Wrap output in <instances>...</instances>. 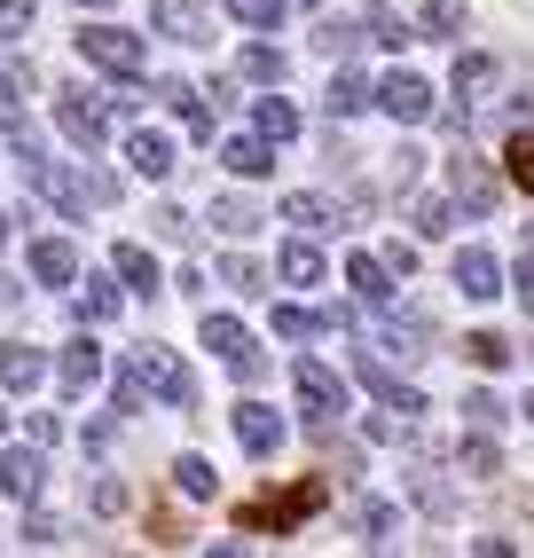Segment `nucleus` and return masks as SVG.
Listing matches in <instances>:
<instances>
[{
	"instance_id": "obj_1",
	"label": "nucleus",
	"mask_w": 534,
	"mask_h": 558,
	"mask_svg": "<svg viewBox=\"0 0 534 558\" xmlns=\"http://www.w3.org/2000/svg\"><path fill=\"white\" fill-rule=\"evenodd\" d=\"M24 190H40L63 220H87V205H110V197H119V181H110V173H71V166H56V158H40V150H24Z\"/></svg>"
},
{
	"instance_id": "obj_2",
	"label": "nucleus",
	"mask_w": 534,
	"mask_h": 558,
	"mask_svg": "<svg viewBox=\"0 0 534 558\" xmlns=\"http://www.w3.org/2000/svg\"><path fill=\"white\" fill-rule=\"evenodd\" d=\"M323 496H330L323 480H299V488H283V496H252V504L236 511V527H244V535H291L307 511H323Z\"/></svg>"
},
{
	"instance_id": "obj_3",
	"label": "nucleus",
	"mask_w": 534,
	"mask_h": 558,
	"mask_svg": "<svg viewBox=\"0 0 534 558\" xmlns=\"http://www.w3.org/2000/svg\"><path fill=\"white\" fill-rule=\"evenodd\" d=\"M80 56H87L95 71H110V80H134V71L149 63L142 32H126V24H87V32H80Z\"/></svg>"
},
{
	"instance_id": "obj_4",
	"label": "nucleus",
	"mask_w": 534,
	"mask_h": 558,
	"mask_svg": "<svg viewBox=\"0 0 534 558\" xmlns=\"http://www.w3.org/2000/svg\"><path fill=\"white\" fill-rule=\"evenodd\" d=\"M134 369H142V386L158 393L166 409H197V378L181 369V354H173V347H142V354H134Z\"/></svg>"
},
{
	"instance_id": "obj_5",
	"label": "nucleus",
	"mask_w": 534,
	"mask_h": 558,
	"mask_svg": "<svg viewBox=\"0 0 534 558\" xmlns=\"http://www.w3.org/2000/svg\"><path fill=\"white\" fill-rule=\"evenodd\" d=\"M205 347H213V354H220L228 369H236L244 386H252L259 369H267V362H259V347H252V330H244L236 315H205Z\"/></svg>"
},
{
	"instance_id": "obj_6",
	"label": "nucleus",
	"mask_w": 534,
	"mask_h": 558,
	"mask_svg": "<svg viewBox=\"0 0 534 558\" xmlns=\"http://www.w3.org/2000/svg\"><path fill=\"white\" fill-rule=\"evenodd\" d=\"M377 110L401 119V126H425L433 119V87L416 80V71H386V80H377Z\"/></svg>"
},
{
	"instance_id": "obj_7",
	"label": "nucleus",
	"mask_w": 534,
	"mask_h": 558,
	"mask_svg": "<svg viewBox=\"0 0 534 558\" xmlns=\"http://www.w3.org/2000/svg\"><path fill=\"white\" fill-rule=\"evenodd\" d=\"M448 190H456V205H464V213H495V205H503V181H495L480 158H448Z\"/></svg>"
},
{
	"instance_id": "obj_8",
	"label": "nucleus",
	"mask_w": 534,
	"mask_h": 558,
	"mask_svg": "<svg viewBox=\"0 0 534 558\" xmlns=\"http://www.w3.org/2000/svg\"><path fill=\"white\" fill-rule=\"evenodd\" d=\"M291 386H299V401H307V417H315V425H330L338 409H347V386H338V369H323V362H299V369H291Z\"/></svg>"
},
{
	"instance_id": "obj_9",
	"label": "nucleus",
	"mask_w": 534,
	"mask_h": 558,
	"mask_svg": "<svg viewBox=\"0 0 534 558\" xmlns=\"http://www.w3.org/2000/svg\"><path fill=\"white\" fill-rule=\"evenodd\" d=\"M354 378L369 386V401H386V409H401V417H416V409H425V393H416V386H401V378H393V369L377 362L369 347L354 354Z\"/></svg>"
},
{
	"instance_id": "obj_10",
	"label": "nucleus",
	"mask_w": 534,
	"mask_h": 558,
	"mask_svg": "<svg viewBox=\"0 0 534 558\" xmlns=\"http://www.w3.org/2000/svg\"><path fill=\"white\" fill-rule=\"evenodd\" d=\"M56 126L80 142V150H102V134H110V102H87V95H63L56 102Z\"/></svg>"
},
{
	"instance_id": "obj_11",
	"label": "nucleus",
	"mask_w": 534,
	"mask_h": 558,
	"mask_svg": "<svg viewBox=\"0 0 534 558\" xmlns=\"http://www.w3.org/2000/svg\"><path fill=\"white\" fill-rule=\"evenodd\" d=\"M448 276H456V291H464V300H495V291H503V268H495V252H487V244H464Z\"/></svg>"
},
{
	"instance_id": "obj_12",
	"label": "nucleus",
	"mask_w": 534,
	"mask_h": 558,
	"mask_svg": "<svg viewBox=\"0 0 534 558\" xmlns=\"http://www.w3.org/2000/svg\"><path fill=\"white\" fill-rule=\"evenodd\" d=\"M276 150H283V142H267V134L252 126V134H236V142H220V166L244 173V181H259V173H276Z\"/></svg>"
},
{
	"instance_id": "obj_13",
	"label": "nucleus",
	"mask_w": 534,
	"mask_h": 558,
	"mask_svg": "<svg viewBox=\"0 0 534 558\" xmlns=\"http://www.w3.org/2000/svg\"><path fill=\"white\" fill-rule=\"evenodd\" d=\"M236 440H244L252 457H276L283 449V417L267 401H236Z\"/></svg>"
},
{
	"instance_id": "obj_14",
	"label": "nucleus",
	"mask_w": 534,
	"mask_h": 558,
	"mask_svg": "<svg viewBox=\"0 0 534 558\" xmlns=\"http://www.w3.org/2000/svg\"><path fill=\"white\" fill-rule=\"evenodd\" d=\"M347 283H354V300L386 307V300H393V259H386V252H354V259H347Z\"/></svg>"
},
{
	"instance_id": "obj_15",
	"label": "nucleus",
	"mask_w": 534,
	"mask_h": 558,
	"mask_svg": "<svg viewBox=\"0 0 534 558\" xmlns=\"http://www.w3.org/2000/svg\"><path fill=\"white\" fill-rule=\"evenodd\" d=\"M158 32H173V40H213V0H158Z\"/></svg>"
},
{
	"instance_id": "obj_16",
	"label": "nucleus",
	"mask_w": 534,
	"mask_h": 558,
	"mask_svg": "<svg viewBox=\"0 0 534 558\" xmlns=\"http://www.w3.org/2000/svg\"><path fill=\"white\" fill-rule=\"evenodd\" d=\"M40 488H48V464H40V449H9V457H0V496L32 504Z\"/></svg>"
},
{
	"instance_id": "obj_17",
	"label": "nucleus",
	"mask_w": 534,
	"mask_h": 558,
	"mask_svg": "<svg viewBox=\"0 0 534 558\" xmlns=\"http://www.w3.org/2000/svg\"><path fill=\"white\" fill-rule=\"evenodd\" d=\"M126 166H134L142 181H166V173H173V134H158V126L126 134Z\"/></svg>"
},
{
	"instance_id": "obj_18",
	"label": "nucleus",
	"mask_w": 534,
	"mask_h": 558,
	"mask_svg": "<svg viewBox=\"0 0 534 558\" xmlns=\"http://www.w3.org/2000/svg\"><path fill=\"white\" fill-rule=\"evenodd\" d=\"M158 95H166V110H173V119L197 134V142H213V102L189 87V80H158Z\"/></svg>"
},
{
	"instance_id": "obj_19",
	"label": "nucleus",
	"mask_w": 534,
	"mask_h": 558,
	"mask_svg": "<svg viewBox=\"0 0 534 558\" xmlns=\"http://www.w3.org/2000/svg\"><path fill=\"white\" fill-rule=\"evenodd\" d=\"M40 378H48V354H40V347H24V339H9V347H0V386L32 393Z\"/></svg>"
},
{
	"instance_id": "obj_20",
	"label": "nucleus",
	"mask_w": 534,
	"mask_h": 558,
	"mask_svg": "<svg viewBox=\"0 0 534 558\" xmlns=\"http://www.w3.org/2000/svg\"><path fill=\"white\" fill-rule=\"evenodd\" d=\"M56 378H63L71 401L95 393V386H102V347H87V339H80V347H63V369H56Z\"/></svg>"
},
{
	"instance_id": "obj_21",
	"label": "nucleus",
	"mask_w": 534,
	"mask_h": 558,
	"mask_svg": "<svg viewBox=\"0 0 534 558\" xmlns=\"http://www.w3.org/2000/svg\"><path fill=\"white\" fill-rule=\"evenodd\" d=\"M283 220H299V229H307V236H323V229H347V213H338L330 197H315V190L283 197Z\"/></svg>"
},
{
	"instance_id": "obj_22",
	"label": "nucleus",
	"mask_w": 534,
	"mask_h": 558,
	"mask_svg": "<svg viewBox=\"0 0 534 558\" xmlns=\"http://www.w3.org/2000/svg\"><path fill=\"white\" fill-rule=\"evenodd\" d=\"M32 276H40V283H71V276H80V252H71L63 236H40V244H32Z\"/></svg>"
},
{
	"instance_id": "obj_23",
	"label": "nucleus",
	"mask_w": 534,
	"mask_h": 558,
	"mask_svg": "<svg viewBox=\"0 0 534 558\" xmlns=\"http://www.w3.org/2000/svg\"><path fill=\"white\" fill-rule=\"evenodd\" d=\"M377 339H386V354L409 362V354H433V347H425V339H433V323H425V315H386V330H377Z\"/></svg>"
},
{
	"instance_id": "obj_24",
	"label": "nucleus",
	"mask_w": 534,
	"mask_h": 558,
	"mask_svg": "<svg viewBox=\"0 0 534 558\" xmlns=\"http://www.w3.org/2000/svg\"><path fill=\"white\" fill-rule=\"evenodd\" d=\"M252 126H259L267 142H291V134H299V110H291L283 95H259V110H252Z\"/></svg>"
},
{
	"instance_id": "obj_25",
	"label": "nucleus",
	"mask_w": 534,
	"mask_h": 558,
	"mask_svg": "<svg viewBox=\"0 0 534 558\" xmlns=\"http://www.w3.org/2000/svg\"><path fill=\"white\" fill-rule=\"evenodd\" d=\"M119 283H126V291H142V300H149V291H158V259H149L142 244H119Z\"/></svg>"
},
{
	"instance_id": "obj_26",
	"label": "nucleus",
	"mask_w": 534,
	"mask_h": 558,
	"mask_svg": "<svg viewBox=\"0 0 534 558\" xmlns=\"http://www.w3.org/2000/svg\"><path fill=\"white\" fill-rule=\"evenodd\" d=\"M71 315H80V323H110V315H119V291H110L102 276H87L80 300H71Z\"/></svg>"
},
{
	"instance_id": "obj_27",
	"label": "nucleus",
	"mask_w": 534,
	"mask_h": 558,
	"mask_svg": "<svg viewBox=\"0 0 534 558\" xmlns=\"http://www.w3.org/2000/svg\"><path fill=\"white\" fill-rule=\"evenodd\" d=\"M276 268H283V283H323V252H315L307 236H299V244H283Z\"/></svg>"
},
{
	"instance_id": "obj_28",
	"label": "nucleus",
	"mask_w": 534,
	"mask_h": 558,
	"mask_svg": "<svg viewBox=\"0 0 534 558\" xmlns=\"http://www.w3.org/2000/svg\"><path fill=\"white\" fill-rule=\"evenodd\" d=\"M173 488H181V496H189V504H205V496H213V488H220V472H213V464H205V457H181V464H173Z\"/></svg>"
},
{
	"instance_id": "obj_29",
	"label": "nucleus",
	"mask_w": 534,
	"mask_h": 558,
	"mask_svg": "<svg viewBox=\"0 0 534 558\" xmlns=\"http://www.w3.org/2000/svg\"><path fill=\"white\" fill-rule=\"evenodd\" d=\"M323 102H330V119H354V110H362V102H377V87H362V80H354V71H338V80H330V95H323Z\"/></svg>"
},
{
	"instance_id": "obj_30",
	"label": "nucleus",
	"mask_w": 534,
	"mask_h": 558,
	"mask_svg": "<svg viewBox=\"0 0 534 558\" xmlns=\"http://www.w3.org/2000/svg\"><path fill=\"white\" fill-rule=\"evenodd\" d=\"M487 87H495V56H456V95L480 102Z\"/></svg>"
},
{
	"instance_id": "obj_31",
	"label": "nucleus",
	"mask_w": 534,
	"mask_h": 558,
	"mask_svg": "<svg viewBox=\"0 0 534 558\" xmlns=\"http://www.w3.org/2000/svg\"><path fill=\"white\" fill-rule=\"evenodd\" d=\"M456 464H464L472 480H495V472H503V449H495V440H487V433H472V440H464V449H456Z\"/></svg>"
},
{
	"instance_id": "obj_32",
	"label": "nucleus",
	"mask_w": 534,
	"mask_h": 558,
	"mask_svg": "<svg viewBox=\"0 0 534 558\" xmlns=\"http://www.w3.org/2000/svg\"><path fill=\"white\" fill-rule=\"evenodd\" d=\"M464 0H425V40H456V32H464Z\"/></svg>"
},
{
	"instance_id": "obj_33",
	"label": "nucleus",
	"mask_w": 534,
	"mask_h": 558,
	"mask_svg": "<svg viewBox=\"0 0 534 558\" xmlns=\"http://www.w3.org/2000/svg\"><path fill=\"white\" fill-rule=\"evenodd\" d=\"M409 220H416V236H448V229H456V205H448V197H416Z\"/></svg>"
},
{
	"instance_id": "obj_34",
	"label": "nucleus",
	"mask_w": 534,
	"mask_h": 558,
	"mask_svg": "<svg viewBox=\"0 0 534 558\" xmlns=\"http://www.w3.org/2000/svg\"><path fill=\"white\" fill-rule=\"evenodd\" d=\"M503 173L519 181V190H534V134H526V126L503 142Z\"/></svg>"
},
{
	"instance_id": "obj_35",
	"label": "nucleus",
	"mask_w": 534,
	"mask_h": 558,
	"mask_svg": "<svg viewBox=\"0 0 534 558\" xmlns=\"http://www.w3.org/2000/svg\"><path fill=\"white\" fill-rule=\"evenodd\" d=\"M213 229H220V236H252V229H259V213H252L244 197H220V205H213Z\"/></svg>"
},
{
	"instance_id": "obj_36",
	"label": "nucleus",
	"mask_w": 534,
	"mask_h": 558,
	"mask_svg": "<svg viewBox=\"0 0 534 558\" xmlns=\"http://www.w3.org/2000/svg\"><path fill=\"white\" fill-rule=\"evenodd\" d=\"M315 330H330V315H315V307H276V339H315Z\"/></svg>"
},
{
	"instance_id": "obj_37",
	"label": "nucleus",
	"mask_w": 534,
	"mask_h": 558,
	"mask_svg": "<svg viewBox=\"0 0 534 558\" xmlns=\"http://www.w3.org/2000/svg\"><path fill=\"white\" fill-rule=\"evenodd\" d=\"M464 354H472L480 369H503V362H511V339H503V330H472Z\"/></svg>"
},
{
	"instance_id": "obj_38",
	"label": "nucleus",
	"mask_w": 534,
	"mask_h": 558,
	"mask_svg": "<svg viewBox=\"0 0 534 558\" xmlns=\"http://www.w3.org/2000/svg\"><path fill=\"white\" fill-rule=\"evenodd\" d=\"M228 16L252 24V32H276L283 24V0H228Z\"/></svg>"
},
{
	"instance_id": "obj_39",
	"label": "nucleus",
	"mask_w": 534,
	"mask_h": 558,
	"mask_svg": "<svg viewBox=\"0 0 534 558\" xmlns=\"http://www.w3.org/2000/svg\"><path fill=\"white\" fill-rule=\"evenodd\" d=\"M244 80L276 87V80H283V48H244Z\"/></svg>"
},
{
	"instance_id": "obj_40",
	"label": "nucleus",
	"mask_w": 534,
	"mask_h": 558,
	"mask_svg": "<svg viewBox=\"0 0 534 558\" xmlns=\"http://www.w3.org/2000/svg\"><path fill=\"white\" fill-rule=\"evenodd\" d=\"M464 417H472L480 433H495V425H503V417H511V409H503V401H495V393L480 386V393H464Z\"/></svg>"
},
{
	"instance_id": "obj_41",
	"label": "nucleus",
	"mask_w": 534,
	"mask_h": 558,
	"mask_svg": "<svg viewBox=\"0 0 534 558\" xmlns=\"http://www.w3.org/2000/svg\"><path fill=\"white\" fill-rule=\"evenodd\" d=\"M0 126H9V134H32V126H24V102H16V71H0Z\"/></svg>"
},
{
	"instance_id": "obj_42",
	"label": "nucleus",
	"mask_w": 534,
	"mask_h": 558,
	"mask_svg": "<svg viewBox=\"0 0 534 558\" xmlns=\"http://www.w3.org/2000/svg\"><path fill=\"white\" fill-rule=\"evenodd\" d=\"M362 543H393V504H362Z\"/></svg>"
},
{
	"instance_id": "obj_43",
	"label": "nucleus",
	"mask_w": 534,
	"mask_h": 558,
	"mask_svg": "<svg viewBox=\"0 0 534 558\" xmlns=\"http://www.w3.org/2000/svg\"><path fill=\"white\" fill-rule=\"evenodd\" d=\"M220 283H236V291H267V276L252 268L244 252H236V259H220Z\"/></svg>"
},
{
	"instance_id": "obj_44",
	"label": "nucleus",
	"mask_w": 534,
	"mask_h": 558,
	"mask_svg": "<svg viewBox=\"0 0 534 558\" xmlns=\"http://www.w3.org/2000/svg\"><path fill=\"white\" fill-rule=\"evenodd\" d=\"M32 32V0H0V40H24Z\"/></svg>"
},
{
	"instance_id": "obj_45",
	"label": "nucleus",
	"mask_w": 534,
	"mask_h": 558,
	"mask_svg": "<svg viewBox=\"0 0 534 558\" xmlns=\"http://www.w3.org/2000/svg\"><path fill=\"white\" fill-rule=\"evenodd\" d=\"M369 40H377V48H409V40H416V24H401V16H377V24H369Z\"/></svg>"
},
{
	"instance_id": "obj_46",
	"label": "nucleus",
	"mask_w": 534,
	"mask_h": 558,
	"mask_svg": "<svg viewBox=\"0 0 534 558\" xmlns=\"http://www.w3.org/2000/svg\"><path fill=\"white\" fill-rule=\"evenodd\" d=\"M149 220H158V236H173V244H189V213H181V205H158V213H149Z\"/></svg>"
},
{
	"instance_id": "obj_47",
	"label": "nucleus",
	"mask_w": 534,
	"mask_h": 558,
	"mask_svg": "<svg viewBox=\"0 0 534 558\" xmlns=\"http://www.w3.org/2000/svg\"><path fill=\"white\" fill-rule=\"evenodd\" d=\"M315 48H323V56H347V48H354V24H323Z\"/></svg>"
},
{
	"instance_id": "obj_48",
	"label": "nucleus",
	"mask_w": 534,
	"mask_h": 558,
	"mask_svg": "<svg viewBox=\"0 0 534 558\" xmlns=\"http://www.w3.org/2000/svg\"><path fill=\"white\" fill-rule=\"evenodd\" d=\"M24 543L48 550V543H63V527H56V519H24Z\"/></svg>"
},
{
	"instance_id": "obj_49",
	"label": "nucleus",
	"mask_w": 534,
	"mask_h": 558,
	"mask_svg": "<svg viewBox=\"0 0 534 558\" xmlns=\"http://www.w3.org/2000/svg\"><path fill=\"white\" fill-rule=\"evenodd\" d=\"M95 511H102V519L126 511V488H119V480H95Z\"/></svg>"
},
{
	"instance_id": "obj_50",
	"label": "nucleus",
	"mask_w": 534,
	"mask_h": 558,
	"mask_svg": "<svg viewBox=\"0 0 534 558\" xmlns=\"http://www.w3.org/2000/svg\"><path fill=\"white\" fill-rule=\"evenodd\" d=\"M511 291H519V307H526V315H534V252H526V259H519V276H511Z\"/></svg>"
},
{
	"instance_id": "obj_51",
	"label": "nucleus",
	"mask_w": 534,
	"mask_h": 558,
	"mask_svg": "<svg viewBox=\"0 0 534 558\" xmlns=\"http://www.w3.org/2000/svg\"><path fill=\"white\" fill-rule=\"evenodd\" d=\"M80 9H110V0H80Z\"/></svg>"
},
{
	"instance_id": "obj_52",
	"label": "nucleus",
	"mask_w": 534,
	"mask_h": 558,
	"mask_svg": "<svg viewBox=\"0 0 534 558\" xmlns=\"http://www.w3.org/2000/svg\"><path fill=\"white\" fill-rule=\"evenodd\" d=\"M0 433H9V409H0Z\"/></svg>"
},
{
	"instance_id": "obj_53",
	"label": "nucleus",
	"mask_w": 534,
	"mask_h": 558,
	"mask_svg": "<svg viewBox=\"0 0 534 558\" xmlns=\"http://www.w3.org/2000/svg\"><path fill=\"white\" fill-rule=\"evenodd\" d=\"M0 244H9V220H0Z\"/></svg>"
},
{
	"instance_id": "obj_54",
	"label": "nucleus",
	"mask_w": 534,
	"mask_h": 558,
	"mask_svg": "<svg viewBox=\"0 0 534 558\" xmlns=\"http://www.w3.org/2000/svg\"><path fill=\"white\" fill-rule=\"evenodd\" d=\"M526 417H534V393H526Z\"/></svg>"
}]
</instances>
